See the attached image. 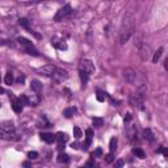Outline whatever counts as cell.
<instances>
[{
  "mask_svg": "<svg viewBox=\"0 0 168 168\" xmlns=\"http://www.w3.org/2000/svg\"><path fill=\"white\" fill-rule=\"evenodd\" d=\"M0 139H6V141H11L12 139V135L9 133H6V131H0Z\"/></svg>",
  "mask_w": 168,
  "mask_h": 168,
  "instance_id": "obj_25",
  "label": "cell"
},
{
  "mask_svg": "<svg viewBox=\"0 0 168 168\" xmlns=\"http://www.w3.org/2000/svg\"><path fill=\"white\" fill-rule=\"evenodd\" d=\"M0 106H1V104H0Z\"/></svg>",
  "mask_w": 168,
  "mask_h": 168,
  "instance_id": "obj_43",
  "label": "cell"
},
{
  "mask_svg": "<svg viewBox=\"0 0 168 168\" xmlns=\"http://www.w3.org/2000/svg\"><path fill=\"white\" fill-rule=\"evenodd\" d=\"M22 165H24L25 168H30V163H29V162H24V163H22Z\"/></svg>",
  "mask_w": 168,
  "mask_h": 168,
  "instance_id": "obj_37",
  "label": "cell"
},
{
  "mask_svg": "<svg viewBox=\"0 0 168 168\" xmlns=\"http://www.w3.org/2000/svg\"><path fill=\"white\" fill-rule=\"evenodd\" d=\"M24 80H25V76H24V75H21V76H20L19 79H17V83H20V84H22V83H24Z\"/></svg>",
  "mask_w": 168,
  "mask_h": 168,
  "instance_id": "obj_35",
  "label": "cell"
},
{
  "mask_svg": "<svg viewBox=\"0 0 168 168\" xmlns=\"http://www.w3.org/2000/svg\"><path fill=\"white\" fill-rule=\"evenodd\" d=\"M12 97V109L15 110V113H21L22 112V104L20 102L19 99H16V97L11 96Z\"/></svg>",
  "mask_w": 168,
  "mask_h": 168,
  "instance_id": "obj_10",
  "label": "cell"
},
{
  "mask_svg": "<svg viewBox=\"0 0 168 168\" xmlns=\"http://www.w3.org/2000/svg\"><path fill=\"white\" fill-rule=\"evenodd\" d=\"M68 160H70V158H68V155L67 154H64V152H61V154L58 155V158H57V162L58 163H68Z\"/></svg>",
  "mask_w": 168,
  "mask_h": 168,
  "instance_id": "obj_19",
  "label": "cell"
},
{
  "mask_svg": "<svg viewBox=\"0 0 168 168\" xmlns=\"http://www.w3.org/2000/svg\"><path fill=\"white\" fill-rule=\"evenodd\" d=\"M51 45L54 47H57L58 50H67V44L63 38H59V37H53L51 38Z\"/></svg>",
  "mask_w": 168,
  "mask_h": 168,
  "instance_id": "obj_7",
  "label": "cell"
},
{
  "mask_svg": "<svg viewBox=\"0 0 168 168\" xmlns=\"http://www.w3.org/2000/svg\"><path fill=\"white\" fill-rule=\"evenodd\" d=\"M96 167V163H95V159L92 158V159L88 160V163H87V168H95Z\"/></svg>",
  "mask_w": 168,
  "mask_h": 168,
  "instance_id": "obj_32",
  "label": "cell"
},
{
  "mask_svg": "<svg viewBox=\"0 0 168 168\" xmlns=\"http://www.w3.org/2000/svg\"><path fill=\"white\" fill-rule=\"evenodd\" d=\"M4 82H6V84L11 86L12 83H13V74H12V72H7L6 77H4Z\"/></svg>",
  "mask_w": 168,
  "mask_h": 168,
  "instance_id": "obj_22",
  "label": "cell"
},
{
  "mask_svg": "<svg viewBox=\"0 0 168 168\" xmlns=\"http://www.w3.org/2000/svg\"><path fill=\"white\" fill-rule=\"evenodd\" d=\"M71 13H72V8H71V6H70V4H66V6L62 7V8L59 9L58 12H57V15H55L54 20H55V21H61L62 19H64V17L70 16Z\"/></svg>",
  "mask_w": 168,
  "mask_h": 168,
  "instance_id": "obj_5",
  "label": "cell"
},
{
  "mask_svg": "<svg viewBox=\"0 0 168 168\" xmlns=\"http://www.w3.org/2000/svg\"><path fill=\"white\" fill-rule=\"evenodd\" d=\"M19 24L21 25V26H24L25 29H28V30H30V25H29V20H28V19H20Z\"/></svg>",
  "mask_w": 168,
  "mask_h": 168,
  "instance_id": "obj_23",
  "label": "cell"
},
{
  "mask_svg": "<svg viewBox=\"0 0 168 168\" xmlns=\"http://www.w3.org/2000/svg\"><path fill=\"white\" fill-rule=\"evenodd\" d=\"M30 88H32V91H34V92H41L42 91V83L39 82V80H32Z\"/></svg>",
  "mask_w": 168,
  "mask_h": 168,
  "instance_id": "obj_13",
  "label": "cell"
},
{
  "mask_svg": "<svg viewBox=\"0 0 168 168\" xmlns=\"http://www.w3.org/2000/svg\"><path fill=\"white\" fill-rule=\"evenodd\" d=\"M74 137L76 138V139H80V138L83 137V133L79 126H74Z\"/></svg>",
  "mask_w": 168,
  "mask_h": 168,
  "instance_id": "obj_24",
  "label": "cell"
},
{
  "mask_svg": "<svg viewBox=\"0 0 168 168\" xmlns=\"http://www.w3.org/2000/svg\"><path fill=\"white\" fill-rule=\"evenodd\" d=\"M71 147H72V149H77V143H76V142H74V143L71 144Z\"/></svg>",
  "mask_w": 168,
  "mask_h": 168,
  "instance_id": "obj_40",
  "label": "cell"
},
{
  "mask_svg": "<svg viewBox=\"0 0 168 168\" xmlns=\"http://www.w3.org/2000/svg\"><path fill=\"white\" fill-rule=\"evenodd\" d=\"M25 50H26V53L29 55H34V57H38V55H39V53L34 49V46L33 47H28V49H25Z\"/></svg>",
  "mask_w": 168,
  "mask_h": 168,
  "instance_id": "obj_27",
  "label": "cell"
},
{
  "mask_svg": "<svg viewBox=\"0 0 168 168\" xmlns=\"http://www.w3.org/2000/svg\"><path fill=\"white\" fill-rule=\"evenodd\" d=\"M20 102H21L22 105H29L30 106V102H29V99H28V96H25V95H21V96L19 97Z\"/></svg>",
  "mask_w": 168,
  "mask_h": 168,
  "instance_id": "obj_26",
  "label": "cell"
},
{
  "mask_svg": "<svg viewBox=\"0 0 168 168\" xmlns=\"http://www.w3.org/2000/svg\"><path fill=\"white\" fill-rule=\"evenodd\" d=\"M135 30V22H134V16L131 13H126L125 15L124 22H122L121 26V33H120V41L121 44H125L130 39V37L133 36Z\"/></svg>",
  "mask_w": 168,
  "mask_h": 168,
  "instance_id": "obj_1",
  "label": "cell"
},
{
  "mask_svg": "<svg viewBox=\"0 0 168 168\" xmlns=\"http://www.w3.org/2000/svg\"><path fill=\"white\" fill-rule=\"evenodd\" d=\"M130 120H131V114H130V113H127L126 116H125V122H129Z\"/></svg>",
  "mask_w": 168,
  "mask_h": 168,
  "instance_id": "obj_36",
  "label": "cell"
},
{
  "mask_svg": "<svg viewBox=\"0 0 168 168\" xmlns=\"http://www.w3.org/2000/svg\"><path fill=\"white\" fill-rule=\"evenodd\" d=\"M96 99H97V101H100V102H102L105 100V93L102 91H100V89H97V96H96Z\"/></svg>",
  "mask_w": 168,
  "mask_h": 168,
  "instance_id": "obj_29",
  "label": "cell"
},
{
  "mask_svg": "<svg viewBox=\"0 0 168 168\" xmlns=\"http://www.w3.org/2000/svg\"><path fill=\"white\" fill-rule=\"evenodd\" d=\"M138 50H139L142 61H149L150 55H151V46L146 42H141V44H138Z\"/></svg>",
  "mask_w": 168,
  "mask_h": 168,
  "instance_id": "obj_3",
  "label": "cell"
},
{
  "mask_svg": "<svg viewBox=\"0 0 168 168\" xmlns=\"http://www.w3.org/2000/svg\"><path fill=\"white\" fill-rule=\"evenodd\" d=\"M79 71L86 72L87 75H91L95 72V64L92 61L89 59H83L82 62L79 63Z\"/></svg>",
  "mask_w": 168,
  "mask_h": 168,
  "instance_id": "obj_4",
  "label": "cell"
},
{
  "mask_svg": "<svg viewBox=\"0 0 168 168\" xmlns=\"http://www.w3.org/2000/svg\"><path fill=\"white\" fill-rule=\"evenodd\" d=\"M162 54H163V47H159V49H158V51L154 53L152 62H154V63H158V62H159V59L162 58Z\"/></svg>",
  "mask_w": 168,
  "mask_h": 168,
  "instance_id": "obj_18",
  "label": "cell"
},
{
  "mask_svg": "<svg viewBox=\"0 0 168 168\" xmlns=\"http://www.w3.org/2000/svg\"><path fill=\"white\" fill-rule=\"evenodd\" d=\"M4 92H6V91H4V88H1V87H0V93H4Z\"/></svg>",
  "mask_w": 168,
  "mask_h": 168,
  "instance_id": "obj_41",
  "label": "cell"
},
{
  "mask_svg": "<svg viewBox=\"0 0 168 168\" xmlns=\"http://www.w3.org/2000/svg\"><path fill=\"white\" fill-rule=\"evenodd\" d=\"M80 168H87V167H80Z\"/></svg>",
  "mask_w": 168,
  "mask_h": 168,
  "instance_id": "obj_42",
  "label": "cell"
},
{
  "mask_svg": "<svg viewBox=\"0 0 168 168\" xmlns=\"http://www.w3.org/2000/svg\"><path fill=\"white\" fill-rule=\"evenodd\" d=\"M142 135H143V138L146 139V141H149V142L154 141V134H152L151 129H143V131H142Z\"/></svg>",
  "mask_w": 168,
  "mask_h": 168,
  "instance_id": "obj_14",
  "label": "cell"
},
{
  "mask_svg": "<svg viewBox=\"0 0 168 168\" xmlns=\"http://www.w3.org/2000/svg\"><path fill=\"white\" fill-rule=\"evenodd\" d=\"M162 152H163V155H164L165 158L168 156V151H167V149H164V147H163V151H162Z\"/></svg>",
  "mask_w": 168,
  "mask_h": 168,
  "instance_id": "obj_38",
  "label": "cell"
},
{
  "mask_svg": "<svg viewBox=\"0 0 168 168\" xmlns=\"http://www.w3.org/2000/svg\"><path fill=\"white\" fill-rule=\"evenodd\" d=\"M39 138H41L44 142H46V143H53V142L55 141V135L53 134V133H41Z\"/></svg>",
  "mask_w": 168,
  "mask_h": 168,
  "instance_id": "obj_12",
  "label": "cell"
},
{
  "mask_svg": "<svg viewBox=\"0 0 168 168\" xmlns=\"http://www.w3.org/2000/svg\"><path fill=\"white\" fill-rule=\"evenodd\" d=\"M75 113H76V108H75V106L66 108V109L63 110V116H64V117H67V118H70V117H72Z\"/></svg>",
  "mask_w": 168,
  "mask_h": 168,
  "instance_id": "obj_16",
  "label": "cell"
},
{
  "mask_svg": "<svg viewBox=\"0 0 168 168\" xmlns=\"http://www.w3.org/2000/svg\"><path fill=\"white\" fill-rule=\"evenodd\" d=\"M124 164H125V162L122 159H118V160H116V164H114V168H124Z\"/></svg>",
  "mask_w": 168,
  "mask_h": 168,
  "instance_id": "obj_31",
  "label": "cell"
},
{
  "mask_svg": "<svg viewBox=\"0 0 168 168\" xmlns=\"http://www.w3.org/2000/svg\"><path fill=\"white\" fill-rule=\"evenodd\" d=\"M28 156L30 158V159H37V158H38V152H36V151H30L29 154H28Z\"/></svg>",
  "mask_w": 168,
  "mask_h": 168,
  "instance_id": "obj_33",
  "label": "cell"
},
{
  "mask_svg": "<svg viewBox=\"0 0 168 168\" xmlns=\"http://www.w3.org/2000/svg\"><path fill=\"white\" fill-rule=\"evenodd\" d=\"M133 154H134L137 158H139V159H144V158H146L144 151L142 149H139V147H137V149H133Z\"/></svg>",
  "mask_w": 168,
  "mask_h": 168,
  "instance_id": "obj_17",
  "label": "cell"
},
{
  "mask_svg": "<svg viewBox=\"0 0 168 168\" xmlns=\"http://www.w3.org/2000/svg\"><path fill=\"white\" fill-rule=\"evenodd\" d=\"M164 67H165V70H168V59L164 61Z\"/></svg>",
  "mask_w": 168,
  "mask_h": 168,
  "instance_id": "obj_39",
  "label": "cell"
},
{
  "mask_svg": "<svg viewBox=\"0 0 168 168\" xmlns=\"http://www.w3.org/2000/svg\"><path fill=\"white\" fill-rule=\"evenodd\" d=\"M95 156L96 158H101L102 156V150L100 149V147H97L96 151H95Z\"/></svg>",
  "mask_w": 168,
  "mask_h": 168,
  "instance_id": "obj_34",
  "label": "cell"
},
{
  "mask_svg": "<svg viewBox=\"0 0 168 168\" xmlns=\"http://www.w3.org/2000/svg\"><path fill=\"white\" fill-rule=\"evenodd\" d=\"M122 72H124V79L126 80L127 83L133 84V83L135 82V77H137V74H135V71H134L133 68H125Z\"/></svg>",
  "mask_w": 168,
  "mask_h": 168,
  "instance_id": "obj_8",
  "label": "cell"
},
{
  "mask_svg": "<svg viewBox=\"0 0 168 168\" xmlns=\"http://www.w3.org/2000/svg\"><path fill=\"white\" fill-rule=\"evenodd\" d=\"M55 68H57V67L53 66V64H46V66L39 67V68L37 70V72L45 77H51L53 74H54V71H55Z\"/></svg>",
  "mask_w": 168,
  "mask_h": 168,
  "instance_id": "obj_6",
  "label": "cell"
},
{
  "mask_svg": "<svg viewBox=\"0 0 168 168\" xmlns=\"http://www.w3.org/2000/svg\"><path fill=\"white\" fill-rule=\"evenodd\" d=\"M67 77H68V74H67L66 70H63V68H55V71H54V74H53L51 79H53V82H54L55 84H61V83L66 82Z\"/></svg>",
  "mask_w": 168,
  "mask_h": 168,
  "instance_id": "obj_2",
  "label": "cell"
},
{
  "mask_svg": "<svg viewBox=\"0 0 168 168\" xmlns=\"http://www.w3.org/2000/svg\"><path fill=\"white\" fill-rule=\"evenodd\" d=\"M55 141H58L59 143V147H62V144H64L67 141H68V135L63 131H59L58 134L55 135Z\"/></svg>",
  "mask_w": 168,
  "mask_h": 168,
  "instance_id": "obj_11",
  "label": "cell"
},
{
  "mask_svg": "<svg viewBox=\"0 0 168 168\" xmlns=\"http://www.w3.org/2000/svg\"><path fill=\"white\" fill-rule=\"evenodd\" d=\"M92 124H93V126L100 127V126H102V124H104V120L102 118H93L92 120Z\"/></svg>",
  "mask_w": 168,
  "mask_h": 168,
  "instance_id": "obj_28",
  "label": "cell"
},
{
  "mask_svg": "<svg viewBox=\"0 0 168 168\" xmlns=\"http://www.w3.org/2000/svg\"><path fill=\"white\" fill-rule=\"evenodd\" d=\"M86 137H87V142L82 144V149L83 150H87V149H88V146L91 144L92 138H93V130H92V129H87L86 130Z\"/></svg>",
  "mask_w": 168,
  "mask_h": 168,
  "instance_id": "obj_9",
  "label": "cell"
},
{
  "mask_svg": "<svg viewBox=\"0 0 168 168\" xmlns=\"http://www.w3.org/2000/svg\"><path fill=\"white\" fill-rule=\"evenodd\" d=\"M117 138H112L110 139V142H109V150H110V152H114L117 150Z\"/></svg>",
  "mask_w": 168,
  "mask_h": 168,
  "instance_id": "obj_20",
  "label": "cell"
},
{
  "mask_svg": "<svg viewBox=\"0 0 168 168\" xmlns=\"http://www.w3.org/2000/svg\"><path fill=\"white\" fill-rule=\"evenodd\" d=\"M17 41H19V44L21 45V46H24L25 49H28V47H33V46H34V45L32 44V42L29 41V39L24 38V37H19V38H17Z\"/></svg>",
  "mask_w": 168,
  "mask_h": 168,
  "instance_id": "obj_15",
  "label": "cell"
},
{
  "mask_svg": "<svg viewBox=\"0 0 168 168\" xmlns=\"http://www.w3.org/2000/svg\"><path fill=\"white\" fill-rule=\"evenodd\" d=\"M79 76H80V80H82V83H83V86H86L87 83H88L89 75H87L86 72H83V71H79Z\"/></svg>",
  "mask_w": 168,
  "mask_h": 168,
  "instance_id": "obj_21",
  "label": "cell"
},
{
  "mask_svg": "<svg viewBox=\"0 0 168 168\" xmlns=\"http://www.w3.org/2000/svg\"><path fill=\"white\" fill-rule=\"evenodd\" d=\"M114 160V156H113V152H109V154H106L105 155V163H112Z\"/></svg>",
  "mask_w": 168,
  "mask_h": 168,
  "instance_id": "obj_30",
  "label": "cell"
}]
</instances>
